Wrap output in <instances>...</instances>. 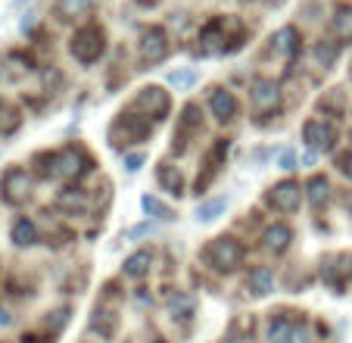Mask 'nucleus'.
Instances as JSON below:
<instances>
[{
	"label": "nucleus",
	"instance_id": "f257e3e1",
	"mask_svg": "<svg viewBox=\"0 0 352 343\" xmlns=\"http://www.w3.org/2000/svg\"><path fill=\"white\" fill-rule=\"evenodd\" d=\"M87 169H91V159H87L78 147H63V150L50 153V175H54V178L78 181Z\"/></svg>",
	"mask_w": 352,
	"mask_h": 343
},
{
	"label": "nucleus",
	"instance_id": "f03ea898",
	"mask_svg": "<svg viewBox=\"0 0 352 343\" xmlns=\"http://www.w3.org/2000/svg\"><path fill=\"white\" fill-rule=\"evenodd\" d=\"M69 50H72V56L78 63H94L103 56V50H107V34H103V28H97V25H85L72 34Z\"/></svg>",
	"mask_w": 352,
	"mask_h": 343
},
{
	"label": "nucleus",
	"instance_id": "7ed1b4c3",
	"mask_svg": "<svg viewBox=\"0 0 352 343\" xmlns=\"http://www.w3.org/2000/svg\"><path fill=\"white\" fill-rule=\"evenodd\" d=\"M206 262L212 265L215 271L231 275V271H237L240 262H243V247L234 238H215L212 244L206 247Z\"/></svg>",
	"mask_w": 352,
	"mask_h": 343
},
{
	"label": "nucleus",
	"instance_id": "20e7f679",
	"mask_svg": "<svg viewBox=\"0 0 352 343\" xmlns=\"http://www.w3.org/2000/svg\"><path fill=\"white\" fill-rule=\"evenodd\" d=\"M302 141L312 153H331L337 147V128L324 119H309L302 125Z\"/></svg>",
	"mask_w": 352,
	"mask_h": 343
},
{
	"label": "nucleus",
	"instance_id": "39448f33",
	"mask_svg": "<svg viewBox=\"0 0 352 343\" xmlns=\"http://www.w3.org/2000/svg\"><path fill=\"white\" fill-rule=\"evenodd\" d=\"M268 337H272V343H309L306 322H302V318H296V315L272 318Z\"/></svg>",
	"mask_w": 352,
	"mask_h": 343
},
{
	"label": "nucleus",
	"instance_id": "423d86ee",
	"mask_svg": "<svg viewBox=\"0 0 352 343\" xmlns=\"http://www.w3.org/2000/svg\"><path fill=\"white\" fill-rule=\"evenodd\" d=\"M134 106L144 112L146 119H150V116H153V119H166V116H168V106H172V100H168V91H162L160 85H146L144 91L138 94Z\"/></svg>",
	"mask_w": 352,
	"mask_h": 343
},
{
	"label": "nucleus",
	"instance_id": "0eeeda50",
	"mask_svg": "<svg viewBox=\"0 0 352 343\" xmlns=\"http://www.w3.org/2000/svg\"><path fill=\"white\" fill-rule=\"evenodd\" d=\"M140 60L146 63V66H153V63H162L168 56V34L162 32V28H146L144 34H140Z\"/></svg>",
	"mask_w": 352,
	"mask_h": 343
},
{
	"label": "nucleus",
	"instance_id": "6e6552de",
	"mask_svg": "<svg viewBox=\"0 0 352 343\" xmlns=\"http://www.w3.org/2000/svg\"><path fill=\"white\" fill-rule=\"evenodd\" d=\"M265 203L278 212H296L299 203H302V187L296 181H280L265 194Z\"/></svg>",
	"mask_w": 352,
	"mask_h": 343
},
{
	"label": "nucleus",
	"instance_id": "1a4fd4ad",
	"mask_svg": "<svg viewBox=\"0 0 352 343\" xmlns=\"http://www.w3.org/2000/svg\"><path fill=\"white\" fill-rule=\"evenodd\" d=\"M250 100H253V110L262 112V116H268V112H274L280 106V91L274 81L268 79H256L253 87H250Z\"/></svg>",
	"mask_w": 352,
	"mask_h": 343
},
{
	"label": "nucleus",
	"instance_id": "9d476101",
	"mask_svg": "<svg viewBox=\"0 0 352 343\" xmlns=\"http://www.w3.org/2000/svg\"><path fill=\"white\" fill-rule=\"evenodd\" d=\"M28 194H32V175L25 169H10L3 175V200L19 206L28 200Z\"/></svg>",
	"mask_w": 352,
	"mask_h": 343
},
{
	"label": "nucleus",
	"instance_id": "9b49d317",
	"mask_svg": "<svg viewBox=\"0 0 352 343\" xmlns=\"http://www.w3.org/2000/svg\"><path fill=\"white\" fill-rule=\"evenodd\" d=\"M225 19H212L203 32H199V56H215V53H225Z\"/></svg>",
	"mask_w": 352,
	"mask_h": 343
},
{
	"label": "nucleus",
	"instance_id": "f8f14e48",
	"mask_svg": "<svg viewBox=\"0 0 352 343\" xmlns=\"http://www.w3.org/2000/svg\"><path fill=\"white\" fill-rule=\"evenodd\" d=\"M209 110H212V116L219 122H231L234 116H237V97H234L231 91H225V87H212V94H209Z\"/></svg>",
	"mask_w": 352,
	"mask_h": 343
},
{
	"label": "nucleus",
	"instance_id": "ddd939ff",
	"mask_svg": "<svg viewBox=\"0 0 352 343\" xmlns=\"http://www.w3.org/2000/svg\"><path fill=\"white\" fill-rule=\"evenodd\" d=\"M116 128H125V141H146L150 138V119L146 116H122Z\"/></svg>",
	"mask_w": 352,
	"mask_h": 343
},
{
	"label": "nucleus",
	"instance_id": "4468645a",
	"mask_svg": "<svg viewBox=\"0 0 352 343\" xmlns=\"http://www.w3.org/2000/svg\"><path fill=\"white\" fill-rule=\"evenodd\" d=\"M193 132H199V110L193 103H187L178 119V153L187 147V138H190Z\"/></svg>",
	"mask_w": 352,
	"mask_h": 343
},
{
	"label": "nucleus",
	"instance_id": "2eb2a0df",
	"mask_svg": "<svg viewBox=\"0 0 352 343\" xmlns=\"http://www.w3.org/2000/svg\"><path fill=\"white\" fill-rule=\"evenodd\" d=\"M97 7V0H56V16L60 19H85L91 10Z\"/></svg>",
	"mask_w": 352,
	"mask_h": 343
},
{
	"label": "nucleus",
	"instance_id": "dca6fc26",
	"mask_svg": "<svg viewBox=\"0 0 352 343\" xmlns=\"http://www.w3.org/2000/svg\"><path fill=\"white\" fill-rule=\"evenodd\" d=\"M225 153H228V141H219V144L209 150V156H206V175H203V178H197V194L209 187V181L215 178V172H219V163H221V156H225Z\"/></svg>",
	"mask_w": 352,
	"mask_h": 343
},
{
	"label": "nucleus",
	"instance_id": "f3484780",
	"mask_svg": "<svg viewBox=\"0 0 352 343\" xmlns=\"http://www.w3.org/2000/svg\"><path fill=\"white\" fill-rule=\"evenodd\" d=\"M272 47H274V53H280V56H293V53L299 50V32L293 25H284L272 38Z\"/></svg>",
	"mask_w": 352,
	"mask_h": 343
},
{
	"label": "nucleus",
	"instance_id": "a211bd4d",
	"mask_svg": "<svg viewBox=\"0 0 352 343\" xmlns=\"http://www.w3.org/2000/svg\"><path fill=\"white\" fill-rule=\"evenodd\" d=\"M156 181H160L168 194H181V191H184V178H181V172L175 169L172 163H160V165H156Z\"/></svg>",
	"mask_w": 352,
	"mask_h": 343
},
{
	"label": "nucleus",
	"instance_id": "6ab92c4d",
	"mask_svg": "<svg viewBox=\"0 0 352 343\" xmlns=\"http://www.w3.org/2000/svg\"><path fill=\"white\" fill-rule=\"evenodd\" d=\"M262 240H265V247H268L272 253H284L287 247H290V240H293V231L287 228V225H272Z\"/></svg>",
	"mask_w": 352,
	"mask_h": 343
},
{
	"label": "nucleus",
	"instance_id": "aec40b11",
	"mask_svg": "<svg viewBox=\"0 0 352 343\" xmlns=\"http://www.w3.org/2000/svg\"><path fill=\"white\" fill-rule=\"evenodd\" d=\"M246 287H250L256 297H268V293L274 291L272 269H253V271H250V281H246Z\"/></svg>",
	"mask_w": 352,
	"mask_h": 343
},
{
	"label": "nucleus",
	"instance_id": "412c9836",
	"mask_svg": "<svg viewBox=\"0 0 352 343\" xmlns=\"http://www.w3.org/2000/svg\"><path fill=\"white\" fill-rule=\"evenodd\" d=\"M331 28L340 41H352V7H346V3L337 7V13H333V19H331Z\"/></svg>",
	"mask_w": 352,
	"mask_h": 343
},
{
	"label": "nucleus",
	"instance_id": "4be33fe9",
	"mask_svg": "<svg viewBox=\"0 0 352 343\" xmlns=\"http://www.w3.org/2000/svg\"><path fill=\"white\" fill-rule=\"evenodd\" d=\"M306 197H309V203H312L315 209H321V206L327 203V197H331V185H327V178H324V175H315V178L309 181V187H306Z\"/></svg>",
	"mask_w": 352,
	"mask_h": 343
},
{
	"label": "nucleus",
	"instance_id": "5701e85b",
	"mask_svg": "<svg viewBox=\"0 0 352 343\" xmlns=\"http://www.w3.org/2000/svg\"><path fill=\"white\" fill-rule=\"evenodd\" d=\"M10 238H13L16 247H32L34 240H38L34 222H28V218H16V222H13V231H10Z\"/></svg>",
	"mask_w": 352,
	"mask_h": 343
},
{
	"label": "nucleus",
	"instance_id": "b1692460",
	"mask_svg": "<svg viewBox=\"0 0 352 343\" xmlns=\"http://www.w3.org/2000/svg\"><path fill=\"white\" fill-rule=\"evenodd\" d=\"M150 265H153V256H150V250H138L134 256L125 259V275L128 278H144L146 271H150Z\"/></svg>",
	"mask_w": 352,
	"mask_h": 343
},
{
	"label": "nucleus",
	"instance_id": "393cba45",
	"mask_svg": "<svg viewBox=\"0 0 352 343\" xmlns=\"http://www.w3.org/2000/svg\"><path fill=\"white\" fill-rule=\"evenodd\" d=\"M56 206L66 209V212H78V216H85L87 212V197L81 191H72V187H69V191H63L60 197H56Z\"/></svg>",
	"mask_w": 352,
	"mask_h": 343
},
{
	"label": "nucleus",
	"instance_id": "a878e982",
	"mask_svg": "<svg viewBox=\"0 0 352 343\" xmlns=\"http://www.w3.org/2000/svg\"><path fill=\"white\" fill-rule=\"evenodd\" d=\"M19 125H22L19 110H16L13 103H3V100H0V134H13Z\"/></svg>",
	"mask_w": 352,
	"mask_h": 343
},
{
	"label": "nucleus",
	"instance_id": "bb28decb",
	"mask_svg": "<svg viewBox=\"0 0 352 343\" xmlns=\"http://www.w3.org/2000/svg\"><path fill=\"white\" fill-rule=\"evenodd\" d=\"M91 328L97 331L100 337H107L109 340V337L116 334V315L113 312H107V309H97L94 312V318H91Z\"/></svg>",
	"mask_w": 352,
	"mask_h": 343
},
{
	"label": "nucleus",
	"instance_id": "cd10ccee",
	"mask_svg": "<svg viewBox=\"0 0 352 343\" xmlns=\"http://www.w3.org/2000/svg\"><path fill=\"white\" fill-rule=\"evenodd\" d=\"M168 309H172V318L187 322V318L193 315V297H187V293H175L172 303H168Z\"/></svg>",
	"mask_w": 352,
	"mask_h": 343
},
{
	"label": "nucleus",
	"instance_id": "c85d7f7f",
	"mask_svg": "<svg viewBox=\"0 0 352 343\" xmlns=\"http://www.w3.org/2000/svg\"><path fill=\"white\" fill-rule=\"evenodd\" d=\"M337 56H340V44L337 41H321L318 47H315V60L321 63V66H333L337 63Z\"/></svg>",
	"mask_w": 352,
	"mask_h": 343
},
{
	"label": "nucleus",
	"instance_id": "c756f323",
	"mask_svg": "<svg viewBox=\"0 0 352 343\" xmlns=\"http://www.w3.org/2000/svg\"><path fill=\"white\" fill-rule=\"evenodd\" d=\"M140 206H144L146 212H150V216H156V218H162V222H172L175 218V212L168 209L166 203H162V200H156V197H150V194H146V197H140Z\"/></svg>",
	"mask_w": 352,
	"mask_h": 343
},
{
	"label": "nucleus",
	"instance_id": "7c9ffc66",
	"mask_svg": "<svg viewBox=\"0 0 352 343\" xmlns=\"http://www.w3.org/2000/svg\"><path fill=\"white\" fill-rule=\"evenodd\" d=\"M225 206H228V200L225 197H219V200H209V203H203L197 209V218L199 222H215V218L225 212Z\"/></svg>",
	"mask_w": 352,
	"mask_h": 343
},
{
	"label": "nucleus",
	"instance_id": "2f4dec72",
	"mask_svg": "<svg viewBox=\"0 0 352 343\" xmlns=\"http://www.w3.org/2000/svg\"><path fill=\"white\" fill-rule=\"evenodd\" d=\"M197 81V72L193 69H181V72H168V85L175 87V91H187V87Z\"/></svg>",
	"mask_w": 352,
	"mask_h": 343
},
{
	"label": "nucleus",
	"instance_id": "473e14b6",
	"mask_svg": "<svg viewBox=\"0 0 352 343\" xmlns=\"http://www.w3.org/2000/svg\"><path fill=\"white\" fill-rule=\"evenodd\" d=\"M153 231H156V225L153 222H144V225H138V228H128L125 238L134 240V238H144V234H153Z\"/></svg>",
	"mask_w": 352,
	"mask_h": 343
},
{
	"label": "nucleus",
	"instance_id": "72a5a7b5",
	"mask_svg": "<svg viewBox=\"0 0 352 343\" xmlns=\"http://www.w3.org/2000/svg\"><path fill=\"white\" fill-rule=\"evenodd\" d=\"M280 169H284V172H293V169H296V156H293V150H284V153H280Z\"/></svg>",
	"mask_w": 352,
	"mask_h": 343
},
{
	"label": "nucleus",
	"instance_id": "f704fd0d",
	"mask_svg": "<svg viewBox=\"0 0 352 343\" xmlns=\"http://www.w3.org/2000/svg\"><path fill=\"white\" fill-rule=\"evenodd\" d=\"M66 322H69V312H66V309H60V312H54V322L47 318V328L54 324V331H56V328H63V324H66Z\"/></svg>",
	"mask_w": 352,
	"mask_h": 343
},
{
	"label": "nucleus",
	"instance_id": "c9c22d12",
	"mask_svg": "<svg viewBox=\"0 0 352 343\" xmlns=\"http://www.w3.org/2000/svg\"><path fill=\"white\" fill-rule=\"evenodd\" d=\"M125 165H128V172H138L140 165H144V156H140V153H131V156H125Z\"/></svg>",
	"mask_w": 352,
	"mask_h": 343
},
{
	"label": "nucleus",
	"instance_id": "e433bc0d",
	"mask_svg": "<svg viewBox=\"0 0 352 343\" xmlns=\"http://www.w3.org/2000/svg\"><path fill=\"white\" fill-rule=\"evenodd\" d=\"M340 172H343V175H349V178H352V150L340 156Z\"/></svg>",
	"mask_w": 352,
	"mask_h": 343
},
{
	"label": "nucleus",
	"instance_id": "4c0bfd02",
	"mask_svg": "<svg viewBox=\"0 0 352 343\" xmlns=\"http://www.w3.org/2000/svg\"><path fill=\"white\" fill-rule=\"evenodd\" d=\"M343 275H346V278H352V253L343 259Z\"/></svg>",
	"mask_w": 352,
	"mask_h": 343
},
{
	"label": "nucleus",
	"instance_id": "58836bf2",
	"mask_svg": "<svg viewBox=\"0 0 352 343\" xmlns=\"http://www.w3.org/2000/svg\"><path fill=\"white\" fill-rule=\"evenodd\" d=\"M138 3H144V7H146V3H160V0H138Z\"/></svg>",
	"mask_w": 352,
	"mask_h": 343
}]
</instances>
